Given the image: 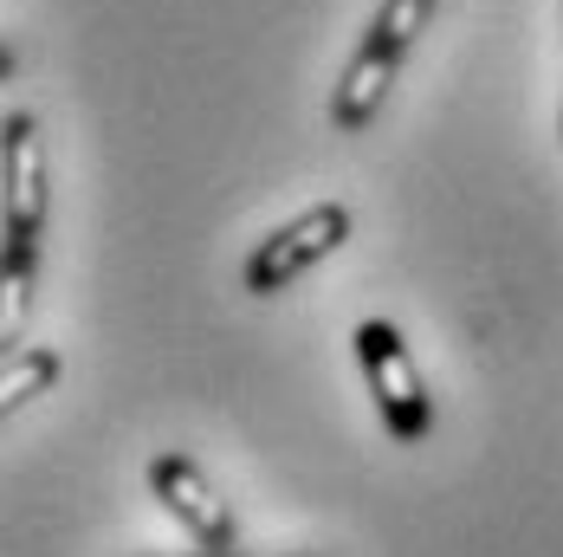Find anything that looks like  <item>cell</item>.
<instances>
[{
    "label": "cell",
    "mask_w": 563,
    "mask_h": 557,
    "mask_svg": "<svg viewBox=\"0 0 563 557\" xmlns=\"http://www.w3.org/2000/svg\"><path fill=\"white\" fill-rule=\"evenodd\" d=\"M7 318H0V343L7 357H20L26 343V312H33V260H40V227H46V143L40 123L26 111H7Z\"/></svg>",
    "instance_id": "6da1fadb"
},
{
    "label": "cell",
    "mask_w": 563,
    "mask_h": 557,
    "mask_svg": "<svg viewBox=\"0 0 563 557\" xmlns=\"http://www.w3.org/2000/svg\"><path fill=\"white\" fill-rule=\"evenodd\" d=\"M428 20H434V0H383L376 7V20L363 26V46L350 53L343 78L331 85V130L338 136L369 130V117L383 111L395 72H401V58L415 53V40L428 33Z\"/></svg>",
    "instance_id": "7a4b0ae2"
},
{
    "label": "cell",
    "mask_w": 563,
    "mask_h": 557,
    "mask_svg": "<svg viewBox=\"0 0 563 557\" xmlns=\"http://www.w3.org/2000/svg\"><path fill=\"white\" fill-rule=\"evenodd\" d=\"M356 357H363L369 395H376V408H383V428H389L395 441H421V435L434 428V395L421 383V370H415L401 331H395L389 318L356 325Z\"/></svg>",
    "instance_id": "3957f363"
},
{
    "label": "cell",
    "mask_w": 563,
    "mask_h": 557,
    "mask_svg": "<svg viewBox=\"0 0 563 557\" xmlns=\"http://www.w3.org/2000/svg\"><path fill=\"white\" fill-rule=\"evenodd\" d=\"M343 240H350V208H343V201H318V208H305L298 221H285L279 233H266V240L253 247L240 285H246L253 298H273L291 278L311 273L318 260H331Z\"/></svg>",
    "instance_id": "277c9868"
},
{
    "label": "cell",
    "mask_w": 563,
    "mask_h": 557,
    "mask_svg": "<svg viewBox=\"0 0 563 557\" xmlns=\"http://www.w3.org/2000/svg\"><path fill=\"white\" fill-rule=\"evenodd\" d=\"M150 493L163 500V512H175V525L195 538V551H208V557L240 551L233 512H227V500L208 487V473H201L188 454H156V460H150Z\"/></svg>",
    "instance_id": "5b68a950"
},
{
    "label": "cell",
    "mask_w": 563,
    "mask_h": 557,
    "mask_svg": "<svg viewBox=\"0 0 563 557\" xmlns=\"http://www.w3.org/2000/svg\"><path fill=\"white\" fill-rule=\"evenodd\" d=\"M58 370H65V357L53 343H26L20 357H7L0 363V415H20L33 395H46L58 383Z\"/></svg>",
    "instance_id": "8992f818"
},
{
    "label": "cell",
    "mask_w": 563,
    "mask_h": 557,
    "mask_svg": "<svg viewBox=\"0 0 563 557\" xmlns=\"http://www.w3.org/2000/svg\"><path fill=\"white\" fill-rule=\"evenodd\" d=\"M233 557H305V551H233Z\"/></svg>",
    "instance_id": "52a82bcc"
},
{
    "label": "cell",
    "mask_w": 563,
    "mask_h": 557,
    "mask_svg": "<svg viewBox=\"0 0 563 557\" xmlns=\"http://www.w3.org/2000/svg\"><path fill=\"white\" fill-rule=\"evenodd\" d=\"M143 557H208V551H143Z\"/></svg>",
    "instance_id": "ba28073f"
}]
</instances>
